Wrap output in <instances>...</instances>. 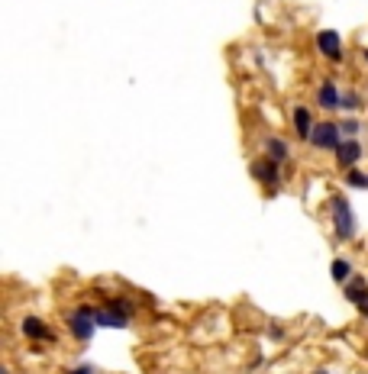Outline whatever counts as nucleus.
Wrapping results in <instances>:
<instances>
[{
	"label": "nucleus",
	"mask_w": 368,
	"mask_h": 374,
	"mask_svg": "<svg viewBox=\"0 0 368 374\" xmlns=\"http://www.w3.org/2000/svg\"><path fill=\"white\" fill-rule=\"evenodd\" d=\"M342 107H346V110H355V107H359V94H342Z\"/></svg>",
	"instance_id": "16"
},
{
	"label": "nucleus",
	"mask_w": 368,
	"mask_h": 374,
	"mask_svg": "<svg viewBox=\"0 0 368 374\" xmlns=\"http://www.w3.org/2000/svg\"><path fill=\"white\" fill-rule=\"evenodd\" d=\"M71 374H94V368H90V365H78Z\"/></svg>",
	"instance_id": "17"
},
{
	"label": "nucleus",
	"mask_w": 368,
	"mask_h": 374,
	"mask_svg": "<svg viewBox=\"0 0 368 374\" xmlns=\"http://www.w3.org/2000/svg\"><path fill=\"white\" fill-rule=\"evenodd\" d=\"M317 104L323 107V110H342V94L340 87H336L333 81H323L317 90Z\"/></svg>",
	"instance_id": "8"
},
{
	"label": "nucleus",
	"mask_w": 368,
	"mask_h": 374,
	"mask_svg": "<svg viewBox=\"0 0 368 374\" xmlns=\"http://www.w3.org/2000/svg\"><path fill=\"white\" fill-rule=\"evenodd\" d=\"M65 319H68V329L78 342H88L94 336V329H98V310L94 306H78Z\"/></svg>",
	"instance_id": "3"
},
{
	"label": "nucleus",
	"mask_w": 368,
	"mask_h": 374,
	"mask_svg": "<svg viewBox=\"0 0 368 374\" xmlns=\"http://www.w3.org/2000/svg\"><path fill=\"white\" fill-rule=\"evenodd\" d=\"M265 155L268 159H275L281 165V161H288V155H291V149H288V142L285 139H278V136H268L265 139Z\"/></svg>",
	"instance_id": "11"
},
{
	"label": "nucleus",
	"mask_w": 368,
	"mask_h": 374,
	"mask_svg": "<svg viewBox=\"0 0 368 374\" xmlns=\"http://www.w3.org/2000/svg\"><path fill=\"white\" fill-rule=\"evenodd\" d=\"M340 129H342V136H349V139H352L355 132L362 129V123H359V119H352V117H349V119H340Z\"/></svg>",
	"instance_id": "15"
},
{
	"label": "nucleus",
	"mask_w": 368,
	"mask_h": 374,
	"mask_svg": "<svg viewBox=\"0 0 368 374\" xmlns=\"http://www.w3.org/2000/svg\"><path fill=\"white\" fill-rule=\"evenodd\" d=\"M132 319V306L130 300H107L104 306L98 310V326H104V329H126Z\"/></svg>",
	"instance_id": "1"
},
{
	"label": "nucleus",
	"mask_w": 368,
	"mask_h": 374,
	"mask_svg": "<svg viewBox=\"0 0 368 374\" xmlns=\"http://www.w3.org/2000/svg\"><path fill=\"white\" fill-rule=\"evenodd\" d=\"M365 62H368V49H365Z\"/></svg>",
	"instance_id": "19"
},
{
	"label": "nucleus",
	"mask_w": 368,
	"mask_h": 374,
	"mask_svg": "<svg viewBox=\"0 0 368 374\" xmlns=\"http://www.w3.org/2000/svg\"><path fill=\"white\" fill-rule=\"evenodd\" d=\"M278 161L275 159H268V155H265V159H258L256 165H252V174H256L258 181H262L265 187H268V191H278V181H281V174H278Z\"/></svg>",
	"instance_id": "6"
},
{
	"label": "nucleus",
	"mask_w": 368,
	"mask_h": 374,
	"mask_svg": "<svg viewBox=\"0 0 368 374\" xmlns=\"http://www.w3.org/2000/svg\"><path fill=\"white\" fill-rule=\"evenodd\" d=\"M313 119H310V110L307 107H294V132H298L300 139H307L310 142V136H313Z\"/></svg>",
	"instance_id": "10"
},
{
	"label": "nucleus",
	"mask_w": 368,
	"mask_h": 374,
	"mask_svg": "<svg viewBox=\"0 0 368 374\" xmlns=\"http://www.w3.org/2000/svg\"><path fill=\"white\" fill-rule=\"evenodd\" d=\"M342 142V129L340 123H333V119H327V123H317L313 126V136H310V146L323 149V152H336Z\"/></svg>",
	"instance_id": "4"
},
{
	"label": "nucleus",
	"mask_w": 368,
	"mask_h": 374,
	"mask_svg": "<svg viewBox=\"0 0 368 374\" xmlns=\"http://www.w3.org/2000/svg\"><path fill=\"white\" fill-rule=\"evenodd\" d=\"M333 155H336V165L346 168V171H352V168L362 161V146L355 142V139H342L340 149H336Z\"/></svg>",
	"instance_id": "7"
},
{
	"label": "nucleus",
	"mask_w": 368,
	"mask_h": 374,
	"mask_svg": "<svg viewBox=\"0 0 368 374\" xmlns=\"http://www.w3.org/2000/svg\"><path fill=\"white\" fill-rule=\"evenodd\" d=\"M346 184L359 187V191H368V174L359 171V168H352V171H346Z\"/></svg>",
	"instance_id": "14"
},
{
	"label": "nucleus",
	"mask_w": 368,
	"mask_h": 374,
	"mask_svg": "<svg viewBox=\"0 0 368 374\" xmlns=\"http://www.w3.org/2000/svg\"><path fill=\"white\" fill-rule=\"evenodd\" d=\"M23 333H26L29 339H36V342H46V339L56 342V333H52L39 316H23Z\"/></svg>",
	"instance_id": "9"
},
{
	"label": "nucleus",
	"mask_w": 368,
	"mask_h": 374,
	"mask_svg": "<svg viewBox=\"0 0 368 374\" xmlns=\"http://www.w3.org/2000/svg\"><path fill=\"white\" fill-rule=\"evenodd\" d=\"M317 49L323 58H330V62H342V39L336 29H320L317 33Z\"/></svg>",
	"instance_id": "5"
},
{
	"label": "nucleus",
	"mask_w": 368,
	"mask_h": 374,
	"mask_svg": "<svg viewBox=\"0 0 368 374\" xmlns=\"http://www.w3.org/2000/svg\"><path fill=\"white\" fill-rule=\"evenodd\" d=\"M317 374H327V371H317Z\"/></svg>",
	"instance_id": "20"
},
{
	"label": "nucleus",
	"mask_w": 368,
	"mask_h": 374,
	"mask_svg": "<svg viewBox=\"0 0 368 374\" xmlns=\"http://www.w3.org/2000/svg\"><path fill=\"white\" fill-rule=\"evenodd\" d=\"M359 313H362V316H365V319H368V297H365V300H362V304H359Z\"/></svg>",
	"instance_id": "18"
},
{
	"label": "nucleus",
	"mask_w": 368,
	"mask_h": 374,
	"mask_svg": "<svg viewBox=\"0 0 368 374\" xmlns=\"http://www.w3.org/2000/svg\"><path fill=\"white\" fill-rule=\"evenodd\" d=\"M330 274H333L336 284H346V281H352V265H349L346 258H336V262L330 265Z\"/></svg>",
	"instance_id": "13"
},
{
	"label": "nucleus",
	"mask_w": 368,
	"mask_h": 374,
	"mask_svg": "<svg viewBox=\"0 0 368 374\" xmlns=\"http://www.w3.org/2000/svg\"><path fill=\"white\" fill-rule=\"evenodd\" d=\"M365 297H368V281L365 277H352V281H346V300L349 304L359 306Z\"/></svg>",
	"instance_id": "12"
},
{
	"label": "nucleus",
	"mask_w": 368,
	"mask_h": 374,
	"mask_svg": "<svg viewBox=\"0 0 368 374\" xmlns=\"http://www.w3.org/2000/svg\"><path fill=\"white\" fill-rule=\"evenodd\" d=\"M333 229H336V239H340V242H352L355 239V213L342 194L333 197Z\"/></svg>",
	"instance_id": "2"
}]
</instances>
